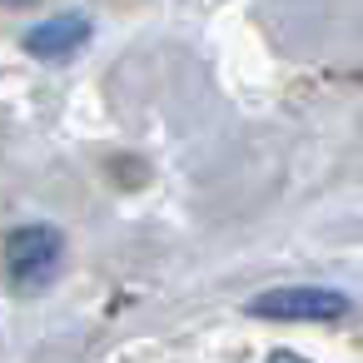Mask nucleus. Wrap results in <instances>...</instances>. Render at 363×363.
<instances>
[{
    "instance_id": "nucleus-1",
    "label": "nucleus",
    "mask_w": 363,
    "mask_h": 363,
    "mask_svg": "<svg viewBox=\"0 0 363 363\" xmlns=\"http://www.w3.org/2000/svg\"><path fill=\"white\" fill-rule=\"evenodd\" d=\"M0 254H6V279L30 294V289H45L55 279V269L65 259V234L55 224H21L6 234Z\"/></svg>"
},
{
    "instance_id": "nucleus-4",
    "label": "nucleus",
    "mask_w": 363,
    "mask_h": 363,
    "mask_svg": "<svg viewBox=\"0 0 363 363\" xmlns=\"http://www.w3.org/2000/svg\"><path fill=\"white\" fill-rule=\"evenodd\" d=\"M269 363H308V358H303V353H274Z\"/></svg>"
},
{
    "instance_id": "nucleus-3",
    "label": "nucleus",
    "mask_w": 363,
    "mask_h": 363,
    "mask_svg": "<svg viewBox=\"0 0 363 363\" xmlns=\"http://www.w3.org/2000/svg\"><path fill=\"white\" fill-rule=\"evenodd\" d=\"M85 40H90V21H85L80 11L50 16V21H40V26L26 30V50H30L35 60H65V55H75Z\"/></svg>"
},
{
    "instance_id": "nucleus-2",
    "label": "nucleus",
    "mask_w": 363,
    "mask_h": 363,
    "mask_svg": "<svg viewBox=\"0 0 363 363\" xmlns=\"http://www.w3.org/2000/svg\"><path fill=\"white\" fill-rule=\"evenodd\" d=\"M254 318H274V323H323V318H343L348 313V294L323 289V284H289V289H269L249 298Z\"/></svg>"
}]
</instances>
